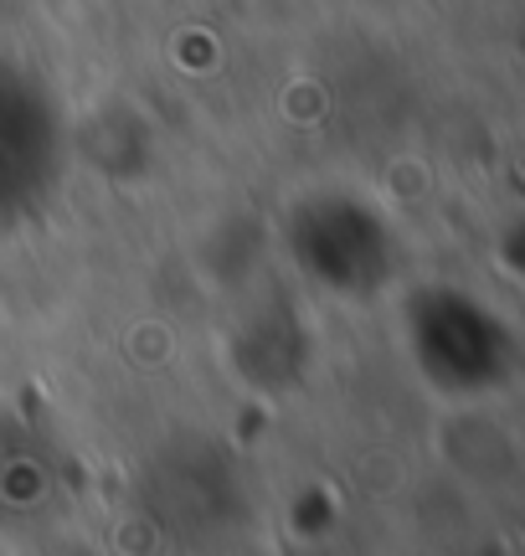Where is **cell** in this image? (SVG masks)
Here are the masks:
<instances>
[{
    "mask_svg": "<svg viewBox=\"0 0 525 556\" xmlns=\"http://www.w3.org/2000/svg\"><path fill=\"white\" fill-rule=\"evenodd\" d=\"M47 150H52V114L41 103L37 83L21 73L0 67V206L11 201H37L47 170Z\"/></svg>",
    "mask_w": 525,
    "mask_h": 556,
    "instance_id": "obj_1",
    "label": "cell"
}]
</instances>
